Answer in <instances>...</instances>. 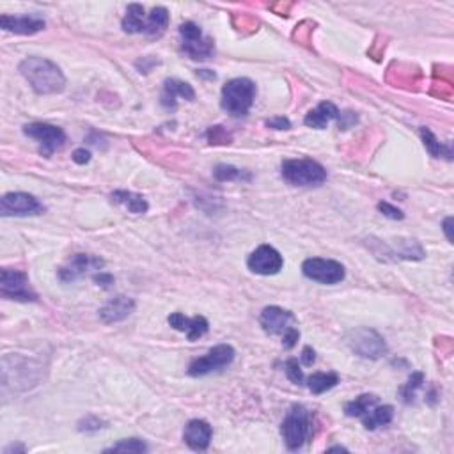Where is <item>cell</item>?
<instances>
[{
    "label": "cell",
    "mask_w": 454,
    "mask_h": 454,
    "mask_svg": "<svg viewBox=\"0 0 454 454\" xmlns=\"http://www.w3.org/2000/svg\"><path fill=\"white\" fill-rule=\"evenodd\" d=\"M20 73L29 82L34 93L47 94L62 93L66 87V76L55 62L45 57H27L20 62Z\"/></svg>",
    "instance_id": "obj_1"
},
{
    "label": "cell",
    "mask_w": 454,
    "mask_h": 454,
    "mask_svg": "<svg viewBox=\"0 0 454 454\" xmlns=\"http://www.w3.org/2000/svg\"><path fill=\"white\" fill-rule=\"evenodd\" d=\"M256 93L258 89L251 79H233L222 87L220 105L227 114L244 118L254 105Z\"/></svg>",
    "instance_id": "obj_2"
},
{
    "label": "cell",
    "mask_w": 454,
    "mask_h": 454,
    "mask_svg": "<svg viewBox=\"0 0 454 454\" xmlns=\"http://www.w3.org/2000/svg\"><path fill=\"white\" fill-rule=\"evenodd\" d=\"M280 435H283L288 449H300L312 435L311 412L304 404H293L284 417L283 426H280Z\"/></svg>",
    "instance_id": "obj_3"
},
{
    "label": "cell",
    "mask_w": 454,
    "mask_h": 454,
    "mask_svg": "<svg viewBox=\"0 0 454 454\" xmlns=\"http://www.w3.org/2000/svg\"><path fill=\"white\" fill-rule=\"evenodd\" d=\"M284 181L293 186H318L327 181V171L311 158H290L283 161Z\"/></svg>",
    "instance_id": "obj_4"
},
{
    "label": "cell",
    "mask_w": 454,
    "mask_h": 454,
    "mask_svg": "<svg viewBox=\"0 0 454 454\" xmlns=\"http://www.w3.org/2000/svg\"><path fill=\"white\" fill-rule=\"evenodd\" d=\"M346 344L355 355L362 358H376L383 357L387 353V344L383 337L375 330L368 329V327H361V329H353L346 334Z\"/></svg>",
    "instance_id": "obj_5"
},
{
    "label": "cell",
    "mask_w": 454,
    "mask_h": 454,
    "mask_svg": "<svg viewBox=\"0 0 454 454\" xmlns=\"http://www.w3.org/2000/svg\"><path fill=\"white\" fill-rule=\"evenodd\" d=\"M181 36V48L192 61H206L213 55L215 43L211 38H206L199 25L193 22H185L179 27Z\"/></svg>",
    "instance_id": "obj_6"
},
{
    "label": "cell",
    "mask_w": 454,
    "mask_h": 454,
    "mask_svg": "<svg viewBox=\"0 0 454 454\" xmlns=\"http://www.w3.org/2000/svg\"><path fill=\"white\" fill-rule=\"evenodd\" d=\"M234 361V350L229 344H218V346L211 348L204 357L193 358L188 365L190 376H206L210 373L220 371V369L227 368L233 364Z\"/></svg>",
    "instance_id": "obj_7"
},
{
    "label": "cell",
    "mask_w": 454,
    "mask_h": 454,
    "mask_svg": "<svg viewBox=\"0 0 454 454\" xmlns=\"http://www.w3.org/2000/svg\"><path fill=\"white\" fill-rule=\"evenodd\" d=\"M23 133L40 144L43 157H52L66 142V133L59 126L48 125V123H30L23 126Z\"/></svg>",
    "instance_id": "obj_8"
},
{
    "label": "cell",
    "mask_w": 454,
    "mask_h": 454,
    "mask_svg": "<svg viewBox=\"0 0 454 454\" xmlns=\"http://www.w3.org/2000/svg\"><path fill=\"white\" fill-rule=\"evenodd\" d=\"M0 293L8 300L16 302H36L38 295L30 288L27 273L18 270L4 268L0 273Z\"/></svg>",
    "instance_id": "obj_9"
},
{
    "label": "cell",
    "mask_w": 454,
    "mask_h": 454,
    "mask_svg": "<svg viewBox=\"0 0 454 454\" xmlns=\"http://www.w3.org/2000/svg\"><path fill=\"white\" fill-rule=\"evenodd\" d=\"M302 272L307 279L314 280L319 284H339L346 277V270L341 263L334 261V259H323V258H311L305 259L302 265Z\"/></svg>",
    "instance_id": "obj_10"
},
{
    "label": "cell",
    "mask_w": 454,
    "mask_h": 454,
    "mask_svg": "<svg viewBox=\"0 0 454 454\" xmlns=\"http://www.w3.org/2000/svg\"><path fill=\"white\" fill-rule=\"evenodd\" d=\"M41 213H45V206L30 193L11 192L0 199L2 217H36Z\"/></svg>",
    "instance_id": "obj_11"
},
{
    "label": "cell",
    "mask_w": 454,
    "mask_h": 454,
    "mask_svg": "<svg viewBox=\"0 0 454 454\" xmlns=\"http://www.w3.org/2000/svg\"><path fill=\"white\" fill-rule=\"evenodd\" d=\"M247 266L252 273L258 276H277L283 270L284 259L272 245H261L249 256Z\"/></svg>",
    "instance_id": "obj_12"
},
{
    "label": "cell",
    "mask_w": 454,
    "mask_h": 454,
    "mask_svg": "<svg viewBox=\"0 0 454 454\" xmlns=\"http://www.w3.org/2000/svg\"><path fill=\"white\" fill-rule=\"evenodd\" d=\"M103 266V261L96 256L91 254H75L61 270H59V279L62 283H73V280L80 279L89 272H100Z\"/></svg>",
    "instance_id": "obj_13"
},
{
    "label": "cell",
    "mask_w": 454,
    "mask_h": 454,
    "mask_svg": "<svg viewBox=\"0 0 454 454\" xmlns=\"http://www.w3.org/2000/svg\"><path fill=\"white\" fill-rule=\"evenodd\" d=\"M293 314L290 311H286V309L277 307V305L265 307L261 311V314H259V325L270 336H283V334H286L293 327Z\"/></svg>",
    "instance_id": "obj_14"
},
{
    "label": "cell",
    "mask_w": 454,
    "mask_h": 454,
    "mask_svg": "<svg viewBox=\"0 0 454 454\" xmlns=\"http://www.w3.org/2000/svg\"><path fill=\"white\" fill-rule=\"evenodd\" d=\"M0 27H2L6 33L22 34V36H33V34H38L41 33V30H45L47 23H45V20L40 18V16L2 15L0 16Z\"/></svg>",
    "instance_id": "obj_15"
},
{
    "label": "cell",
    "mask_w": 454,
    "mask_h": 454,
    "mask_svg": "<svg viewBox=\"0 0 454 454\" xmlns=\"http://www.w3.org/2000/svg\"><path fill=\"white\" fill-rule=\"evenodd\" d=\"M169 325L172 327L178 332H185L188 341H197L199 337L206 336L208 329H210V323H208L206 318L203 316H193V318H186L181 312H172L167 318Z\"/></svg>",
    "instance_id": "obj_16"
},
{
    "label": "cell",
    "mask_w": 454,
    "mask_h": 454,
    "mask_svg": "<svg viewBox=\"0 0 454 454\" xmlns=\"http://www.w3.org/2000/svg\"><path fill=\"white\" fill-rule=\"evenodd\" d=\"M211 436H213V429L203 419L190 421L183 431V440L193 450H206L211 443Z\"/></svg>",
    "instance_id": "obj_17"
},
{
    "label": "cell",
    "mask_w": 454,
    "mask_h": 454,
    "mask_svg": "<svg viewBox=\"0 0 454 454\" xmlns=\"http://www.w3.org/2000/svg\"><path fill=\"white\" fill-rule=\"evenodd\" d=\"M133 311H135L133 298L125 297V295H118V297L108 300L100 309V319L103 323H107V325H112V323H119L123 319H126Z\"/></svg>",
    "instance_id": "obj_18"
},
{
    "label": "cell",
    "mask_w": 454,
    "mask_h": 454,
    "mask_svg": "<svg viewBox=\"0 0 454 454\" xmlns=\"http://www.w3.org/2000/svg\"><path fill=\"white\" fill-rule=\"evenodd\" d=\"M176 98H183V100L193 101L195 100V93H193L192 86L186 82L176 79H167L164 82V94H161V105L165 108L176 107Z\"/></svg>",
    "instance_id": "obj_19"
},
{
    "label": "cell",
    "mask_w": 454,
    "mask_h": 454,
    "mask_svg": "<svg viewBox=\"0 0 454 454\" xmlns=\"http://www.w3.org/2000/svg\"><path fill=\"white\" fill-rule=\"evenodd\" d=\"M337 118H339V108L334 103H330V101H323V103H319L314 110H311L305 115L304 123L307 126H311V128L323 130L329 126L330 121H334V119Z\"/></svg>",
    "instance_id": "obj_20"
},
{
    "label": "cell",
    "mask_w": 454,
    "mask_h": 454,
    "mask_svg": "<svg viewBox=\"0 0 454 454\" xmlns=\"http://www.w3.org/2000/svg\"><path fill=\"white\" fill-rule=\"evenodd\" d=\"M112 200H114L115 204H119V206L126 208V210L130 211V213L133 215H144L147 210H149V204H147V200L144 199L142 195H139V193L135 192H126V190H115L114 193H112Z\"/></svg>",
    "instance_id": "obj_21"
},
{
    "label": "cell",
    "mask_w": 454,
    "mask_h": 454,
    "mask_svg": "<svg viewBox=\"0 0 454 454\" xmlns=\"http://www.w3.org/2000/svg\"><path fill=\"white\" fill-rule=\"evenodd\" d=\"M394 417V408L390 404L373 407L365 415H362V424L368 431H375L380 426H387Z\"/></svg>",
    "instance_id": "obj_22"
},
{
    "label": "cell",
    "mask_w": 454,
    "mask_h": 454,
    "mask_svg": "<svg viewBox=\"0 0 454 454\" xmlns=\"http://www.w3.org/2000/svg\"><path fill=\"white\" fill-rule=\"evenodd\" d=\"M169 11L165 8H154L149 15H146V27L144 34L149 38H160L169 27Z\"/></svg>",
    "instance_id": "obj_23"
},
{
    "label": "cell",
    "mask_w": 454,
    "mask_h": 454,
    "mask_svg": "<svg viewBox=\"0 0 454 454\" xmlns=\"http://www.w3.org/2000/svg\"><path fill=\"white\" fill-rule=\"evenodd\" d=\"M146 27V13L139 4H130L126 9V16L123 18V30L128 34H144Z\"/></svg>",
    "instance_id": "obj_24"
},
{
    "label": "cell",
    "mask_w": 454,
    "mask_h": 454,
    "mask_svg": "<svg viewBox=\"0 0 454 454\" xmlns=\"http://www.w3.org/2000/svg\"><path fill=\"white\" fill-rule=\"evenodd\" d=\"M376 404H378V396H375V394H362V396L355 397L353 401L344 404V414L348 417H362V415L368 414Z\"/></svg>",
    "instance_id": "obj_25"
},
{
    "label": "cell",
    "mask_w": 454,
    "mask_h": 454,
    "mask_svg": "<svg viewBox=\"0 0 454 454\" xmlns=\"http://www.w3.org/2000/svg\"><path fill=\"white\" fill-rule=\"evenodd\" d=\"M339 383V376L336 373H314L307 378V387L312 394H323L334 389Z\"/></svg>",
    "instance_id": "obj_26"
},
{
    "label": "cell",
    "mask_w": 454,
    "mask_h": 454,
    "mask_svg": "<svg viewBox=\"0 0 454 454\" xmlns=\"http://www.w3.org/2000/svg\"><path fill=\"white\" fill-rule=\"evenodd\" d=\"M421 135H422V140H424V146L426 149L429 151V154L435 158L438 157H447L450 158V147L449 146H443V144L438 142V139H436L435 135H433L431 132H429L428 128H421Z\"/></svg>",
    "instance_id": "obj_27"
},
{
    "label": "cell",
    "mask_w": 454,
    "mask_h": 454,
    "mask_svg": "<svg viewBox=\"0 0 454 454\" xmlns=\"http://www.w3.org/2000/svg\"><path fill=\"white\" fill-rule=\"evenodd\" d=\"M217 181H237V179H251V174H245L233 165H217L213 171Z\"/></svg>",
    "instance_id": "obj_28"
},
{
    "label": "cell",
    "mask_w": 454,
    "mask_h": 454,
    "mask_svg": "<svg viewBox=\"0 0 454 454\" xmlns=\"http://www.w3.org/2000/svg\"><path fill=\"white\" fill-rule=\"evenodd\" d=\"M147 446L139 438H128L121 440L115 446L105 449V453H146Z\"/></svg>",
    "instance_id": "obj_29"
},
{
    "label": "cell",
    "mask_w": 454,
    "mask_h": 454,
    "mask_svg": "<svg viewBox=\"0 0 454 454\" xmlns=\"http://www.w3.org/2000/svg\"><path fill=\"white\" fill-rule=\"evenodd\" d=\"M422 383H424V375H422V373H414V375L410 376V380L404 383L403 390H401L404 403H412V401H414L415 392L421 389Z\"/></svg>",
    "instance_id": "obj_30"
},
{
    "label": "cell",
    "mask_w": 454,
    "mask_h": 454,
    "mask_svg": "<svg viewBox=\"0 0 454 454\" xmlns=\"http://www.w3.org/2000/svg\"><path fill=\"white\" fill-rule=\"evenodd\" d=\"M286 375L288 378L293 383H297V385L304 383V373H302L300 364H298V358H290V361L286 362Z\"/></svg>",
    "instance_id": "obj_31"
},
{
    "label": "cell",
    "mask_w": 454,
    "mask_h": 454,
    "mask_svg": "<svg viewBox=\"0 0 454 454\" xmlns=\"http://www.w3.org/2000/svg\"><path fill=\"white\" fill-rule=\"evenodd\" d=\"M378 210L382 211V215H385L387 218H392V220H403L404 218V215H403V211L399 210V208H396V206H392V204H389V203H378Z\"/></svg>",
    "instance_id": "obj_32"
},
{
    "label": "cell",
    "mask_w": 454,
    "mask_h": 454,
    "mask_svg": "<svg viewBox=\"0 0 454 454\" xmlns=\"http://www.w3.org/2000/svg\"><path fill=\"white\" fill-rule=\"evenodd\" d=\"M298 339H300V332H298L295 327H291L286 334H283V346L286 348V350H291V348H295V344L298 343Z\"/></svg>",
    "instance_id": "obj_33"
},
{
    "label": "cell",
    "mask_w": 454,
    "mask_h": 454,
    "mask_svg": "<svg viewBox=\"0 0 454 454\" xmlns=\"http://www.w3.org/2000/svg\"><path fill=\"white\" fill-rule=\"evenodd\" d=\"M337 121H339V128L346 130V128H350L351 125H355V123H357V115H355L353 112H339V118H337Z\"/></svg>",
    "instance_id": "obj_34"
},
{
    "label": "cell",
    "mask_w": 454,
    "mask_h": 454,
    "mask_svg": "<svg viewBox=\"0 0 454 454\" xmlns=\"http://www.w3.org/2000/svg\"><path fill=\"white\" fill-rule=\"evenodd\" d=\"M266 126H268V128H273V130H290L291 123L288 118H273V119H268V121H266Z\"/></svg>",
    "instance_id": "obj_35"
},
{
    "label": "cell",
    "mask_w": 454,
    "mask_h": 454,
    "mask_svg": "<svg viewBox=\"0 0 454 454\" xmlns=\"http://www.w3.org/2000/svg\"><path fill=\"white\" fill-rule=\"evenodd\" d=\"M93 280L98 284V286H103V288H110L112 284H114V277H112L110 273H105V272L96 273V276L93 277Z\"/></svg>",
    "instance_id": "obj_36"
},
{
    "label": "cell",
    "mask_w": 454,
    "mask_h": 454,
    "mask_svg": "<svg viewBox=\"0 0 454 454\" xmlns=\"http://www.w3.org/2000/svg\"><path fill=\"white\" fill-rule=\"evenodd\" d=\"M314 361H316V351L312 350L311 346H305L304 350H302V355H300V362L304 365H312L314 364Z\"/></svg>",
    "instance_id": "obj_37"
},
{
    "label": "cell",
    "mask_w": 454,
    "mask_h": 454,
    "mask_svg": "<svg viewBox=\"0 0 454 454\" xmlns=\"http://www.w3.org/2000/svg\"><path fill=\"white\" fill-rule=\"evenodd\" d=\"M89 160H91V153L86 149V147H80V149H76L75 153H73V161H75V164L84 165V164H89Z\"/></svg>",
    "instance_id": "obj_38"
},
{
    "label": "cell",
    "mask_w": 454,
    "mask_h": 454,
    "mask_svg": "<svg viewBox=\"0 0 454 454\" xmlns=\"http://www.w3.org/2000/svg\"><path fill=\"white\" fill-rule=\"evenodd\" d=\"M450 229H453V217H447L446 220H443V231H446L447 240L453 244V233H450Z\"/></svg>",
    "instance_id": "obj_39"
},
{
    "label": "cell",
    "mask_w": 454,
    "mask_h": 454,
    "mask_svg": "<svg viewBox=\"0 0 454 454\" xmlns=\"http://www.w3.org/2000/svg\"><path fill=\"white\" fill-rule=\"evenodd\" d=\"M13 450H25V447L23 446H9L8 449L4 450V454H9V453H13Z\"/></svg>",
    "instance_id": "obj_40"
}]
</instances>
